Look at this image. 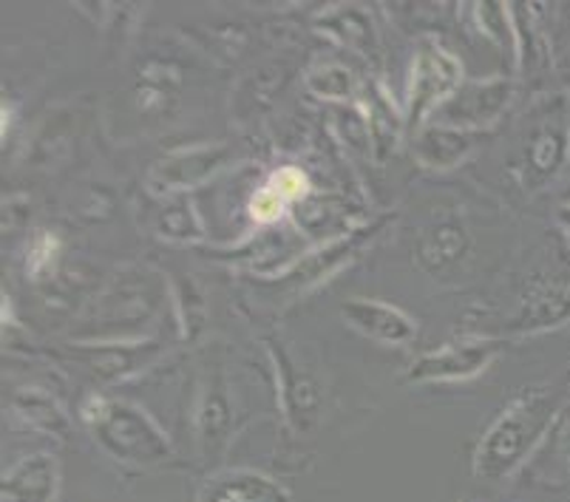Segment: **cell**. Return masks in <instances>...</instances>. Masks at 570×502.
<instances>
[{"mask_svg":"<svg viewBox=\"0 0 570 502\" xmlns=\"http://www.w3.org/2000/svg\"><path fill=\"white\" fill-rule=\"evenodd\" d=\"M321 32H326L333 40H338L346 49L357 51V55H372L377 43L375 23H372L370 12L361 7H338L333 12H326L321 18Z\"/></svg>","mask_w":570,"mask_h":502,"instance_id":"obj_13","label":"cell"},{"mask_svg":"<svg viewBox=\"0 0 570 502\" xmlns=\"http://www.w3.org/2000/svg\"><path fill=\"white\" fill-rule=\"evenodd\" d=\"M465 253V230L454 222L432 227V230L420 239L417 258L429 273H443L463 258Z\"/></svg>","mask_w":570,"mask_h":502,"instance_id":"obj_15","label":"cell"},{"mask_svg":"<svg viewBox=\"0 0 570 502\" xmlns=\"http://www.w3.org/2000/svg\"><path fill=\"white\" fill-rule=\"evenodd\" d=\"M12 412L20 423L29 429H38L46 434H60L63 437L69 432V417L55 397L43 390H18L12 395Z\"/></svg>","mask_w":570,"mask_h":502,"instance_id":"obj_14","label":"cell"},{"mask_svg":"<svg viewBox=\"0 0 570 502\" xmlns=\"http://www.w3.org/2000/svg\"><path fill=\"white\" fill-rule=\"evenodd\" d=\"M511 95H514V82L505 80V77L469 82L438 111L440 126L463 128V131L476 126H489V122H494L505 111Z\"/></svg>","mask_w":570,"mask_h":502,"instance_id":"obj_8","label":"cell"},{"mask_svg":"<svg viewBox=\"0 0 570 502\" xmlns=\"http://www.w3.org/2000/svg\"><path fill=\"white\" fill-rule=\"evenodd\" d=\"M562 412L557 392L531 390L494 417L474 449V478L500 483L531 460Z\"/></svg>","mask_w":570,"mask_h":502,"instance_id":"obj_1","label":"cell"},{"mask_svg":"<svg viewBox=\"0 0 570 502\" xmlns=\"http://www.w3.org/2000/svg\"><path fill=\"white\" fill-rule=\"evenodd\" d=\"M80 417L95 434L97 446L117 463L154 469L159 463H168L174 454L168 434L145 409L131 401L91 395L80 406Z\"/></svg>","mask_w":570,"mask_h":502,"instance_id":"obj_2","label":"cell"},{"mask_svg":"<svg viewBox=\"0 0 570 502\" xmlns=\"http://www.w3.org/2000/svg\"><path fill=\"white\" fill-rule=\"evenodd\" d=\"M60 463L55 454H29L3 474L0 496L7 502H57L60 496Z\"/></svg>","mask_w":570,"mask_h":502,"instance_id":"obj_10","label":"cell"},{"mask_svg":"<svg viewBox=\"0 0 570 502\" xmlns=\"http://www.w3.org/2000/svg\"><path fill=\"white\" fill-rule=\"evenodd\" d=\"M500 355V341L494 338H463L443 344L438 350L420 355L409 370L412 383H454L476 377L489 370Z\"/></svg>","mask_w":570,"mask_h":502,"instance_id":"obj_5","label":"cell"},{"mask_svg":"<svg viewBox=\"0 0 570 502\" xmlns=\"http://www.w3.org/2000/svg\"><path fill=\"white\" fill-rule=\"evenodd\" d=\"M570 151V114L564 100L548 106L525 139L522 157V183L528 190L546 188L553 176L564 168Z\"/></svg>","mask_w":570,"mask_h":502,"instance_id":"obj_4","label":"cell"},{"mask_svg":"<svg viewBox=\"0 0 570 502\" xmlns=\"http://www.w3.org/2000/svg\"><path fill=\"white\" fill-rule=\"evenodd\" d=\"M157 233L168 242H196L202 239V222L196 216L194 201H188L185 196H174L168 208L159 214Z\"/></svg>","mask_w":570,"mask_h":502,"instance_id":"obj_19","label":"cell"},{"mask_svg":"<svg viewBox=\"0 0 570 502\" xmlns=\"http://www.w3.org/2000/svg\"><path fill=\"white\" fill-rule=\"evenodd\" d=\"M154 355H157V344H151V341H145V344H102L97 346L95 358H88V366L95 375L117 381L128 372H137Z\"/></svg>","mask_w":570,"mask_h":502,"instance_id":"obj_16","label":"cell"},{"mask_svg":"<svg viewBox=\"0 0 570 502\" xmlns=\"http://www.w3.org/2000/svg\"><path fill=\"white\" fill-rule=\"evenodd\" d=\"M341 315L355 333L386 346H406L417 338V324L401 307L377 298H350L341 304Z\"/></svg>","mask_w":570,"mask_h":502,"instance_id":"obj_9","label":"cell"},{"mask_svg":"<svg viewBox=\"0 0 570 502\" xmlns=\"http://www.w3.org/2000/svg\"><path fill=\"white\" fill-rule=\"evenodd\" d=\"M474 148V134L463 131V128L452 126H429L426 131L417 137V145H414V154L426 168L449 170L454 165L463 163L469 157V151Z\"/></svg>","mask_w":570,"mask_h":502,"instance_id":"obj_12","label":"cell"},{"mask_svg":"<svg viewBox=\"0 0 570 502\" xmlns=\"http://www.w3.org/2000/svg\"><path fill=\"white\" fill-rule=\"evenodd\" d=\"M559 454H562L564 471H568V478H570V423H568V426H564V432H562V443H559Z\"/></svg>","mask_w":570,"mask_h":502,"instance_id":"obj_24","label":"cell"},{"mask_svg":"<svg viewBox=\"0 0 570 502\" xmlns=\"http://www.w3.org/2000/svg\"><path fill=\"white\" fill-rule=\"evenodd\" d=\"M230 159L225 145H196L159 159L148 174V188L159 196H179L219 174Z\"/></svg>","mask_w":570,"mask_h":502,"instance_id":"obj_7","label":"cell"},{"mask_svg":"<svg viewBox=\"0 0 570 502\" xmlns=\"http://www.w3.org/2000/svg\"><path fill=\"white\" fill-rule=\"evenodd\" d=\"M60 256V242L51 233H40L29 245V256H26V273L32 276V282H40L49 270H55V262Z\"/></svg>","mask_w":570,"mask_h":502,"instance_id":"obj_21","label":"cell"},{"mask_svg":"<svg viewBox=\"0 0 570 502\" xmlns=\"http://www.w3.org/2000/svg\"><path fill=\"white\" fill-rule=\"evenodd\" d=\"M269 352H273V358L276 364L282 366L284 375V412H287V421L293 429H307V423L315 417V392H309V386L304 383V377L295 375V366L289 364L287 355L282 350H276V344H269Z\"/></svg>","mask_w":570,"mask_h":502,"instance_id":"obj_18","label":"cell"},{"mask_svg":"<svg viewBox=\"0 0 570 502\" xmlns=\"http://www.w3.org/2000/svg\"><path fill=\"white\" fill-rule=\"evenodd\" d=\"M463 88V63L438 40H423L414 51L409 77V122L414 128L432 111H440Z\"/></svg>","mask_w":570,"mask_h":502,"instance_id":"obj_3","label":"cell"},{"mask_svg":"<svg viewBox=\"0 0 570 502\" xmlns=\"http://www.w3.org/2000/svg\"><path fill=\"white\" fill-rule=\"evenodd\" d=\"M284 208H287V201H284L282 196L276 194V190L269 188V185H264V188L258 190V194L253 196V201H250L253 219L262 222V225H269V222L282 219Z\"/></svg>","mask_w":570,"mask_h":502,"instance_id":"obj_23","label":"cell"},{"mask_svg":"<svg viewBox=\"0 0 570 502\" xmlns=\"http://www.w3.org/2000/svg\"><path fill=\"white\" fill-rule=\"evenodd\" d=\"M196 502H293V494L262 471L233 469L207 478Z\"/></svg>","mask_w":570,"mask_h":502,"instance_id":"obj_11","label":"cell"},{"mask_svg":"<svg viewBox=\"0 0 570 502\" xmlns=\"http://www.w3.org/2000/svg\"><path fill=\"white\" fill-rule=\"evenodd\" d=\"M307 88L324 100H350L355 95V75L344 66H318L307 75Z\"/></svg>","mask_w":570,"mask_h":502,"instance_id":"obj_20","label":"cell"},{"mask_svg":"<svg viewBox=\"0 0 570 502\" xmlns=\"http://www.w3.org/2000/svg\"><path fill=\"white\" fill-rule=\"evenodd\" d=\"M267 185L276 190V194L287 201V205L304 199V196H307V188H309L307 176H304L298 168H282L278 174L269 176Z\"/></svg>","mask_w":570,"mask_h":502,"instance_id":"obj_22","label":"cell"},{"mask_svg":"<svg viewBox=\"0 0 570 502\" xmlns=\"http://www.w3.org/2000/svg\"><path fill=\"white\" fill-rule=\"evenodd\" d=\"M564 321H570V293L562 287H551L525 304L514 329H520V333H539V329L562 327Z\"/></svg>","mask_w":570,"mask_h":502,"instance_id":"obj_17","label":"cell"},{"mask_svg":"<svg viewBox=\"0 0 570 502\" xmlns=\"http://www.w3.org/2000/svg\"><path fill=\"white\" fill-rule=\"evenodd\" d=\"M557 222H559V227H562L564 236H568V242H570V201H568V205H559Z\"/></svg>","mask_w":570,"mask_h":502,"instance_id":"obj_25","label":"cell"},{"mask_svg":"<svg viewBox=\"0 0 570 502\" xmlns=\"http://www.w3.org/2000/svg\"><path fill=\"white\" fill-rule=\"evenodd\" d=\"M194 434L202 463H216L227 452V446H230L233 401L219 366H214V372L207 370L205 377H202L199 397H196Z\"/></svg>","mask_w":570,"mask_h":502,"instance_id":"obj_6","label":"cell"}]
</instances>
